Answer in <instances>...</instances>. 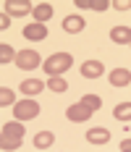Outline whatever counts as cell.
I'll return each instance as SVG.
<instances>
[{
  "instance_id": "obj_17",
  "label": "cell",
  "mask_w": 131,
  "mask_h": 152,
  "mask_svg": "<svg viewBox=\"0 0 131 152\" xmlns=\"http://www.w3.org/2000/svg\"><path fill=\"white\" fill-rule=\"evenodd\" d=\"M53 134H50V131H40V134H37V137H34V147H40V150H47V147H50V144H53Z\"/></svg>"
},
{
  "instance_id": "obj_13",
  "label": "cell",
  "mask_w": 131,
  "mask_h": 152,
  "mask_svg": "<svg viewBox=\"0 0 131 152\" xmlns=\"http://www.w3.org/2000/svg\"><path fill=\"white\" fill-rule=\"evenodd\" d=\"M87 139L92 142V144H105V142L110 139V131H108V129H89Z\"/></svg>"
},
{
  "instance_id": "obj_12",
  "label": "cell",
  "mask_w": 131,
  "mask_h": 152,
  "mask_svg": "<svg viewBox=\"0 0 131 152\" xmlns=\"http://www.w3.org/2000/svg\"><path fill=\"white\" fill-rule=\"evenodd\" d=\"M63 29L68 31V34L81 31L84 29V18H81V16H66V18H63Z\"/></svg>"
},
{
  "instance_id": "obj_2",
  "label": "cell",
  "mask_w": 131,
  "mask_h": 152,
  "mask_svg": "<svg viewBox=\"0 0 131 152\" xmlns=\"http://www.w3.org/2000/svg\"><path fill=\"white\" fill-rule=\"evenodd\" d=\"M37 115H40V105L34 100H21V102L13 105V118L16 121H31Z\"/></svg>"
},
{
  "instance_id": "obj_19",
  "label": "cell",
  "mask_w": 131,
  "mask_h": 152,
  "mask_svg": "<svg viewBox=\"0 0 131 152\" xmlns=\"http://www.w3.org/2000/svg\"><path fill=\"white\" fill-rule=\"evenodd\" d=\"M81 102L94 113V110H100V107H102V97H97V94H84V97H81Z\"/></svg>"
},
{
  "instance_id": "obj_9",
  "label": "cell",
  "mask_w": 131,
  "mask_h": 152,
  "mask_svg": "<svg viewBox=\"0 0 131 152\" xmlns=\"http://www.w3.org/2000/svg\"><path fill=\"white\" fill-rule=\"evenodd\" d=\"M24 37H26V39H34V42H40V39L47 37V29H45V24H37V21H34V24H29V26L24 29Z\"/></svg>"
},
{
  "instance_id": "obj_15",
  "label": "cell",
  "mask_w": 131,
  "mask_h": 152,
  "mask_svg": "<svg viewBox=\"0 0 131 152\" xmlns=\"http://www.w3.org/2000/svg\"><path fill=\"white\" fill-rule=\"evenodd\" d=\"M113 115H116L118 121L129 123V121H131V102H121V105H116V110H113Z\"/></svg>"
},
{
  "instance_id": "obj_4",
  "label": "cell",
  "mask_w": 131,
  "mask_h": 152,
  "mask_svg": "<svg viewBox=\"0 0 131 152\" xmlns=\"http://www.w3.org/2000/svg\"><path fill=\"white\" fill-rule=\"evenodd\" d=\"M34 8H31L26 0H5V13L8 16H26Z\"/></svg>"
},
{
  "instance_id": "obj_6",
  "label": "cell",
  "mask_w": 131,
  "mask_h": 152,
  "mask_svg": "<svg viewBox=\"0 0 131 152\" xmlns=\"http://www.w3.org/2000/svg\"><path fill=\"white\" fill-rule=\"evenodd\" d=\"M71 121H76V123H81V121H87L89 115H92V110H89L84 102H79V105H71L68 107V113H66Z\"/></svg>"
},
{
  "instance_id": "obj_7",
  "label": "cell",
  "mask_w": 131,
  "mask_h": 152,
  "mask_svg": "<svg viewBox=\"0 0 131 152\" xmlns=\"http://www.w3.org/2000/svg\"><path fill=\"white\" fill-rule=\"evenodd\" d=\"M3 139H24V123L11 121L3 126Z\"/></svg>"
},
{
  "instance_id": "obj_20",
  "label": "cell",
  "mask_w": 131,
  "mask_h": 152,
  "mask_svg": "<svg viewBox=\"0 0 131 152\" xmlns=\"http://www.w3.org/2000/svg\"><path fill=\"white\" fill-rule=\"evenodd\" d=\"M47 87H50L53 92H66L68 84H66V79H63V76H50V79H47Z\"/></svg>"
},
{
  "instance_id": "obj_10",
  "label": "cell",
  "mask_w": 131,
  "mask_h": 152,
  "mask_svg": "<svg viewBox=\"0 0 131 152\" xmlns=\"http://www.w3.org/2000/svg\"><path fill=\"white\" fill-rule=\"evenodd\" d=\"M42 89H45V81H40V79H24V81H21V92L29 94V97L40 94Z\"/></svg>"
},
{
  "instance_id": "obj_5",
  "label": "cell",
  "mask_w": 131,
  "mask_h": 152,
  "mask_svg": "<svg viewBox=\"0 0 131 152\" xmlns=\"http://www.w3.org/2000/svg\"><path fill=\"white\" fill-rule=\"evenodd\" d=\"M110 39L116 45H131V26H113L110 29Z\"/></svg>"
},
{
  "instance_id": "obj_1",
  "label": "cell",
  "mask_w": 131,
  "mask_h": 152,
  "mask_svg": "<svg viewBox=\"0 0 131 152\" xmlns=\"http://www.w3.org/2000/svg\"><path fill=\"white\" fill-rule=\"evenodd\" d=\"M71 63H73V58L68 53H55V55H50L45 61V74L47 76H60L71 68Z\"/></svg>"
},
{
  "instance_id": "obj_3",
  "label": "cell",
  "mask_w": 131,
  "mask_h": 152,
  "mask_svg": "<svg viewBox=\"0 0 131 152\" xmlns=\"http://www.w3.org/2000/svg\"><path fill=\"white\" fill-rule=\"evenodd\" d=\"M40 53H34V50H21L18 55H16V66L18 68H24V71H31V68H37L40 66Z\"/></svg>"
},
{
  "instance_id": "obj_22",
  "label": "cell",
  "mask_w": 131,
  "mask_h": 152,
  "mask_svg": "<svg viewBox=\"0 0 131 152\" xmlns=\"http://www.w3.org/2000/svg\"><path fill=\"white\" fill-rule=\"evenodd\" d=\"M0 147L3 150H18L21 147V139H0Z\"/></svg>"
},
{
  "instance_id": "obj_16",
  "label": "cell",
  "mask_w": 131,
  "mask_h": 152,
  "mask_svg": "<svg viewBox=\"0 0 131 152\" xmlns=\"http://www.w3.org/2000/svg\"><path fill=\"white\" fill-rule=\"evenodd\" d=\"M79 8H92V11H108V0H76Z\"/></svg>"
},
{
  "instance_id": "obj_25",
  "label": "cell",
  "mask_w": 131,
  "mask_h": 152,
  "mask_svg": "<svg viewBox=\"0 0 131 152\" xmlns=\"http://www.w3.org/2000/svg\"><path fill=\"white\" fill-rule=\"evenodd\" d=\"M121 150H123V152H131V139H126V142H121Z\"/></svg>"
},
{
  "instance_id": "obj_18",
  "label": "cell",
  "mask_w": 131,
  "mask_h": 152,
  "mask_svg": "<svg viewBox=\"0 0 131 152\" xmlns=\"http://www.w3.org/2000/svg\"><path fill=\"white\" fill-rule=\"evenodd\" d=\"M16 55H18V53H13V47H11V45H5V42L0 45V63H3V66L11 63V61H16Z\"/></svg>"
},
{
  "instance_id": "obj_8",
  "label": "cell",
  "mask_w": 131,
  "mask_h": 152,
  "mask_svg": "<svg viewBox=\"0 0 131 152\" xmlns=\"http://www.w3.org/2000/svg\"><path fill=\"white\" fill-rule=\"evenodd\" d=\"M105 74V68H102L100 61H87L84 66H81V76L84 79H97V76Z\"/></svg>"
},
{
  "instance_id": "obj_14",
  "label": "cell",
  "mask_w": 131,
  "mask_h": 152,
  "mask_svg": "<svg viewBox=\"0 0 131 152\" xmlns=\"http://www.w3.org/2000/svg\"><path fill=\"white\" fill-rule=\"evenodd\" d=\"M31 13H34V18H37V24H45V21H50V16H53V5L42 3V5H37Z\"/></svg>"
},
{
  "instance_id": "obj_23",
  "label": "cell",
  "mask_w": 131,
  "mask_h": 152,
  "mask_svg": "<svg viewBox=\"0 0 131 152\" xmlns=\"http://www.w3.org/2000/svg\"><path fill=\"white\" fill-rule=\"evenodd\" d=\"M0 26H3V31L8 29V26H11V16H5V13H3V18H0Z\"/></svg>"
},
{
  "instance_id": "obj_21",
  "label": "cell",
  "mask_w": 131,
  "mask_h": 152,
  "mask_svg": "<svg viewBox=\"0 0 131 152\" xmlns=\"http://www.w3.org/2000/svg\"><path fill=\"white\" fill-rule=\"evenodd\" d=\"M13 100H16V94H13L11 89H5V87L0 89V107H5V105H13Z\"/></svg>"
},
{
  "instance_id": "obj_11",
  "label": "cell",
  "mask_w": 131,
  "mask_h": 152,
  "mask_svg": "<svg viewBox=\"0 0 131 152\" xmlns=\"http://www.w3.org/2000/svg\"><path fill=\"white\" fill-rule=\"evenodd\" d=\"M129 81H131V71H126V68L110 71V84H113V87H126Z\"/></svg>"
},
{
  "instance_id": "obj_24",
  "label": "cell",
  "mask_w": 131,
  "mask_h": 152,
  "mask_svg": "<svg viewBox=\"0 0 131 152\" xmlns=\"http://www.w3.org/2000/svg\"><path fill=\"white\" fill-rule=\"evenodd\" d=\"M116 8H118V11H126V8H131V3H126V0H116Z\"/></svg>"
}]
</instances>
